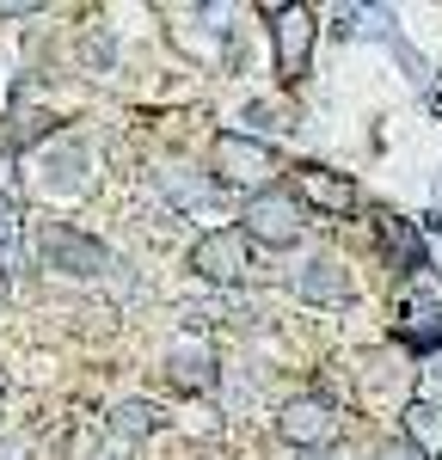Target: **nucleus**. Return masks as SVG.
<instances>
[{
	"mask_svg": "<svg viewBox=\"0 0 442 460\" xmlns=\"http://www.w3.org/2000/svg\"><path fill=\"white\" fill-rule=\"evenodd\" d=\"M31 252H37L43 270H62V277H105V264H110V252L93 234L68 227V221H37Z\"/></svg>",
	"mask_w": 442,
	"mask_h": 460,
	"instance_id": "obj_1",
	"label": "nucleus"
},
{
	"mask_svg": "<svg viewBox=\"0 0 442 460\" xmlns=\"http://www.w3.org/2000/svg\"><path fill=\"white\" fill-rule=\"evenodd\" d=\"M209 172H216V184H234V190L258 197V190H270V178H277V154L264 142H252V136L221 129L216 147H209Z\"/></svg>",
	"mask_w": 442,
	"mask_h": 460,
	"instance_id": "obj_2",
	"label": "nucleus"
},
{
	"mask_svg": "<svg viewBox=\"0 0 442 460\" xmlns=\"http://www.w3.org/2000/svg\"><path fill=\"white\" fill-rule=\"evenodd\" d=\"M240 234L246 240H258V246H295L301 234H307V209H301V197L295 190H258V197H246V209H240Z\"/></svg>",
	"mask_w": 442,
	"mask_h": 460,
	"instance_id": "obj_3",
	"label": "nucleus"
},
{
	"mask_svg": "<svg viewBox=\"0 0 442 460\" xmlns=\"http://www.w3.org/2000/svg\"><path fill=\"white\" fill-rule=\"evenodd\" d=\"M190 270L203 283H246L252 277V240L240 227H216L190 246Z\"/></svg>",
	"mask_w": 442,
	"mask_h": 460,
	"instance_id": "obj_4",
	"label": "nucleus"
},
{
	"mask_svg": "<svg viewBox=\"0 0 442 460\" xmlns=\"http://www.w3.org/2000/svg\"><path fill=\"white\" fill-rule=\"evenodd\" d=\"M277 436L289 448H326L332 436H338V411H332L320 393H301V399H289L277 411Z\"/></svg>",
	"mask_w": 442,
	"mask_h": 460,
	"instance_id": "obj_5",
	"label": "nucleus"
},
{
	"mask_svg": "<svg viewBox=\"0 0 442 460\" xmlns=\"http://www.w3.org/2000/svg\"><path fill=\"white\" fill-rule=\"evenodd\" d=\"M270 37H277V74L295 86L307 74V56H314V13L307 6H270Z\"/></svg>",
	"mask_w": 442,
	"mask_h": 460,
	"instance_id": "obj_6",
	"label": "nucleus"
},
{
	"mask_svg": "<svg viewBox=\"0 0 442 460\" xmlns=\"http://www.w3.org/2000/svg\"><path fill=\"white\" fill-rule=\"evenodd\" d=\"M295 197H301V209H320V215H350L357 209V184L350 178H338V172H326V166H295Z\"/></svg>",
	"mask_w": 442,
	"mask_h": 460,
	"instance_id": "obj_7",
	"label": "nucleus"
},
{
	"mask_svg": "<svg viewBox=\"0 0 442 460\" xmlns=\"http://www.w3.org/2000/svg\"><path fill=\"white\" fill-rule=\"evenodd\" d=\"M166 375H172V387H184V393H216V381H221L216 350H209L203 338H184V344H172V356H166Z\"/></svg>",
	"mask_w": 442,
	"mask_h": 460,
	"instance_id": "obj_8",
	"label": "nucleus"
},
{
	"mask_svg": "<svg viewBox=\"0 0 442 460\" xmlns=\"http://www.w3.org/2000/svg\"><path fill=\"white\" fill-rule=\"evenodd\" d=\"M295 295H301V301H314V307H344V301H350V277H344V264L314 258V264H301V270H295Z\"/></svg>",
	"mask_w": 442,
	"mask_h": 460,
	"instance_id": "obj_9",
	"label": "nucleus"
},
{
	"mask_svg": "<svg viewBox=\"0 0 442 460\" xmlns=\"http://www.w3.org/2000/svg\"><path fill=\"white\" fill-rule=\"evenodd\" d=\"M405 442H411L424 460H437L442 455V405H430V399L405 405Z\"/></svg>",
	"mask_w": 442,
	"mask_h": 460,
	"instance_id": "obj_10",
	"label": "nucleus"
},
{
	"mask_svg": "<svg viewBox=\"0 0 442 460\" xmlns=\"http://www.w3.org/2000/svg\"><path fill=\"white\" fill-rule=\"evenodd\" d=\"M381 240H387V252H393V270H400V277H418V270H424V246H418L411 221L381 215Z\"/></svg>",
	"mask_w": 442,
	"mask_h": 460,
	"instance_id": "obj_11",
	"label": "nucleus"
},
{
	"mask_svg": "<svg viewBox=\"0 0 442 460\" xmlns=\"http://www.w3.org/2000/svg\"><path fill=\"white\" fill-rule=\"evenodd\" d=\"M160 424H166V418H160V405H147V399H123V405L110 411V436H117V442H142V436H154Z\"/></svg>",
	"mask_w": 442,
	"mask_h": 460,
	"instance_id": "obj_12",
	"label": "nucleus"
},
{
	"mask_svg": "<svg viewBox=\"0 0 442 460\" xmlns=\"http://www.w3.org/2000/svg\"><path fill=\"white\" fill-rule=\"evenodd\" d=\"M166 190H172L179 203H209V197H216V178H179V172H166Z\"/></svg>",
	"mask_w": 442,
	"mask_h": 460,
	"instance_id": "obj_13",
	"label": "nucleus"
},
{
	"mask_svg": "<svg viewBox=\"0 0 442 460\" xmlns=\"http://www.w3.org/2000/svg\"><path fill=\"white\" fill-rule=\"evenodd\" d=\"M375 460H424V455H418V448L400 436V442H381V455H375Z\"/></svg>",
	"mask_w": 442,
	"mask_h": 460,
	"instance_id": "obj_14",
	"label": "nucleus"
},
{
	"mask_svg": "<svg viewBox=\"0 0 442 460\" xmlns=\"http://www.w3.org/2000/svg\"><path fill=\"white\" fill-rule=\"evenodd\" d=\"M13 234H19V215H13L6 197H0V246H13Z\"/></svg>",
	"mask_w": 442,
	"mask_h": 460,
	"instance_id": "obj_15",
	"label": "nucleus"
},
{
	"mask_svg": "<svg viewBox=\"0 0 442 460\" xmlns=\"http://www.w3.org/2000/svg\"><path fill=\"white\" fill-rule=\"evenodd\" d=\"M110 460H136V455H129V448H117V455H110Z\"/></svg>",
	"mask_w": 442,
	"mask_h": 460,
	"instance_id": "obj_16",
	"label": "nucleus"
}]
</instances>
